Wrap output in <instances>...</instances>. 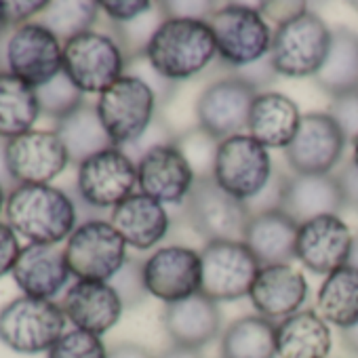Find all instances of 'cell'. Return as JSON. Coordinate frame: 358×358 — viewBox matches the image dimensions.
I'll return each mask as SVG.
<instances>
[{
    "label": "cell",
    "instance_id": "1",
    "mask_svg": "<svg viewBox=\"0 0 358 358\" xmlns=\"http://www.w3.org/2000/svg\"><path fill=\"white\" fill-rule=\"evenodd\" d=\"M7 224L36 245H59L78 226L76 201L55 186H13L5 203Z\"/></svg>",
    "mask_w": 358,
    "mask_h": 358
},
{
    "label": "cell",
    "instance_id": "2",
    "mask_svg": "<svg viewBox=\"0 0 358 358\" xmlns=\"http://www.w3.org/2000/svg\"><path fill=\"white\" fill-rule=\"evenodd\" d=\"M143 57L162 78L179 85L203 74L215 62L217 47L205 20L166 17Z\"/></svg>",
    "mask_w": 358,
    "mask_h": 358
},
{
    "label": "cell",
    "instance_id": "3",
    "mask_svg": "<svg viewBox=\"0 0 358 358\" xmlns=\"http://www.w3.org/2000/svg\"><path fill=\"white\" fill-rule=\"evenodd\" d=\"M213 32L217 59L224 68L241 70L270 57L274 30L264 20L259 7L228 3L217 5L207 17Z\"/></svg>",
    "mask_w": 358,
    "mask_h": 358
},
{
    "label": "cell",
    "instance_id": "4",
    "mask_svg": "<svg viewBox=\"0 0 358 358\" xmlns=\"http://www.w3.org/2000/svg\"><path fill=\"white\" fill-rule=\"evenodd\" d=\"M331 38L333 30L310 9L274 28L270 62L276 74L285 78H314L329 55Z\"/></svg>",
    "mask_w": 358,
    "mask_h": 358
},
{
    "label": "cell",
    "instance_id": "5",
    "mask_svg": "<svg viewBox=\"0 0 358 358\" xmlns=\"http://www.w3.org/2000/svg\"><path fill=\"white\" fill-rule=\"evenodd\" d=\"M62 303L36 297H15L0 308V341L17 354L49 352L66 333Z\"/></svg>",
    "mask_w": 358,
    "mask_h": 358
},
{
    "label": "cell",
    "instance_id": "6",
    "mask_svg": "<svg viewBox=\"0 0 358 358\" xmlns=\"http://www.w3.org/2000/svg\"><path fill=\"white\" fill-rule=\"evenodd\" d=\"M95 108L112 143L120 150L139 141L158 116L154 91L133 74H124L106 89Z\"/></svg>",
    "mask_w": 358,
    "mask_h": 358
},
{
    "label": "cell",
    "instance_id": "7",
    "mask_svg": "<svg viewBox=\"0 0 358 358\" xmlns=\"http://www.w3.org/2000/svg\"><path fill=\"white\" fill-rule=\"evenodd\" d=\"M251 211L247 203L234 199L215 184L213 177H201L184 203L186 226L205 243L243 241Z\"/></svg>",
    "mask_w": 358,
    "mask_h": 358
},
{
    "label": "cell",
    "instance_id": "8",
    "mask_svg": "<svg viewBox=\"0 0 358 358\" xmlns=\"http://www.w3.org/2000/svg\"><path fill=\"white\" fill-rule=\"evenodd\" d=\"M127 57L108 32H85L64 45V72L87 95H101L127 74Z\"/></svg>",
    "mask_w": 358,
    "mask_h": 358
},
{
    "label": "cell",
    "instance_id": "9",
    "mask_svg": "<svg viewBox=\"0 0 358 358\" xmlns=\"http://www.w3.org/2000/svg\"><path fill=\"white\" fill-rule=\"evenodd\" d=\"M274 175L270 150L249 133H241L220 141L213 166V179L234 199L253 201Z\"/></svg>",
    "mask_w": 358,
    "mask_h": 358
},
{
    "label": "cell",
    "instance_id": "10",
    "mask_svg": "<svg viewBox=\"0 0 358 358\" xmlns=\"http://www.w3.org/2000/svg\"><path fill=\"white\" fill-rule=\"evenodd\" d=\"M64 251L70 274L78 280L110 282L129 259L122 236L110 222L99 217L78 224Z\"/></svg>",
    "mask_w": 358,
    "mask_h": 358
},
{
    "label": "cell",
    "instance_id": "11",
    "mask_svg": "<svg viewBox=\"0 0 358 358\" xmlns=\"http://www.w3.org/2000/svg\"><path fill=\"white\" fill-rule=\"evenodd\" d=\"M201 293L213 301H236L249 297L262 270L259 259L243 241H213L201 249Z\"/></svg>",
    "mask_w": 358,
    "mask_h": 358
},
{
    "label": "cell",
    "instance_id": "12",
    "mask_svg": "<svg viewBox=\"0 0 358 358\" xmlns=\"http://www.w3.org/2000/svg\"><path fill=\"white\" fill-rule=\"evenodd\" d=\"M135 188L137 164L120 148L103 150L78 164L76 196L89 209H114L124 199L135 194Z\"/></svg>",
    "mask_w": 358,
    "mask_h": 358
},
{
    "label": "cell",
    "instance_id": "13",
    "mask_svg": "<svg viewBox=\"0 0 358 358\" xmlns=\"http://www.w3.org/2000/svg\"><path fill=\"white\" fill-rule=\"evenodd\" d=\"M257 95V89L234 74L215 78L196 99V127L217 141L247 133L249 112Z\"/></svg>",
    "mask_w": 358,
    "mask_h": 358
},
{
    "label": "cell",
    "instance_id": "14",
    "mask_svg": "<svg viewBox=\"0 0 358 358\" xmlns=\"http://www.w3.org/2000/svg\"><path fill=\"white\" fill-rule=\"evenodd\" d=\"M348 139L329 112H308L285 150L293 175H333L339 166Z\"/></svg>",
    "mask_w": 358,
    "mask_h": 358
},
{
    "label": "cell",
    "instance_id": "15",
    "mask_svg": "<svg viewBox=\"0 0 358 358\" xmlns=\"http://www.w3.org/2000/svg\"><path fill=\"white\" fill-rule=\"evenodd\" d=\"M68 164L66 145L55 131L32 129L5 141V166L17 186H49Z\"/></svg>",
    "mask_w": 358,
    "mask_h": 358
},
{
    "label": "cell",
    "instance_id": "16",
    "mask_svg": "<svg viewBox=\"0 0 358 358\" xmlns=\"http://www.w3.org/2000/svg\"><path fill=\"white\" fill-rule=\"evenodd\" d=\"M5 70L38 89L64 72V45L45 26L24 24L7 36Z\"/></svg>",
    "mask_w": 358,
    "mask_h": 358
},
{
    "label": "cell",
    "instance_id": "17",
    "mask_svg": "<svg viewBox=\"0 0 358 358\" xmlns=\"http://www.w3.org/2000/svg\"><path fill=\"white\" fill-rule=\"evenodd\" d=\"M143 280L152 297L175 303L201 293V251L188 245H166L143 259Z\"/></svg>",
    "mask_w": 358,
    "mask_h": 358
},
{
    "label": "cell",
    "instance_id": "18",
    "mask_svg": "<svg viewBox=\"0 0 358 358\" xmlns=\"http://www.w3.org/2000/svg\"><path fill=\"white\" fill-rule=\"evenodd\" d=\"M196 184V175L186 156L175 145L162 143L137 160V188L160 205H184Z\"/></svg>",
    "mask_w": 358,
    "mask_h": 358
},
{
    "label": "cell",
    "instance_id": "19",
    "mask_svg": "<svg viewBox=\"0 0 358 358\" xmlns=\"http://www.w3.org/2000/svg\"><path fill=\"white\" fill-rule=\"evenodd\" d=\"M354 234L339 215H320L299 224L295 259L318 276H329L348 266Z\"/></svg>",
    "mask_w": 358,
    "mask_h": 358
},
{
    "label": "cell",
    "instance_id": "20",
    "mask_svg": "<svg viewBox=\"0 0 358 358\" xmlns=\"http://www.w3.org/2000/svg\"><path fill=\"white\" fill-rule=\"evenodd\" d=\"M308 280L293 264L262 266L249 299L255 312L272 322H280L303 310L308 301Z\"/></svg>",
    "mask_w": 358,
    "mask_h": 358
},
{
    "label": "cell",
    "instance_id": "21",
    "mask_svg": "<svg viewBox=\"0 0 358 358\" xmlns=\"http://www.w3.org/2000/svg\"><path fill=\"white\" fill-rule=\"evenodd\" d=\"M62 308L74 329L93 333L97 337L116 327L124 312L118 293L110 282L103 280H76L68 287Z\"/></svg>",
    "mask_w": 358,
    "mask_h": 358
},
{
    "label": "cell",
    "instance_id": "22",
    "mask_svg": "<svg viewBox=\"0 0 358 358\" xmlns=\"http://www.w3.org/2000/svg\"><path fill=\"white\" fill-rule=\"evenodd\" d=\"M70 268L66 251L59 245H36L28 243L13 268V280L24 295L36 299H51L68 287Z\"/></svg>",
    "mask_w": 358,
    "mask_h": 358
},
{
    "label": "cell",
    "instance_id": "23",
    "mask_svg": "<svg viewBox=\"0 0 358 358\" xmlns=\"http://www.w3.org/2000/svg\"><path fill=\"white\" fill-rule=\"evenodd\" d=\"M222 310L217 301L203 293L188 299L166 303L162 312V327L171 343L203 350L222 333Z\"/></svg>",
    "mask_w": 358,
    "mask_h": 358
},
{
    "label": "cell",
    "instance_id": "24",
    "mask_svg": "<svg viewBox=\"0 0 358 358\" xmlns=\"http://www.w3.org/2000/svg\"><path fill=\"white\" fill-rule=\"evenodd\" d=\"M110 224L122 236L127 247L150 251L160 245L171 232V215L158 201L135 192L116 205L110 213Z\"/></svg>",
    "mask_w": 358,
    "mask_h": 358
},
{
    "label": "cell",
    "instance_id": "25",
    "mask_svg": "<svg viewBox=\"0 0 358 358\" xmlns=\"http://www.w3.org/2000/svg\"><path fill=\"white\" fill-rule=\"evenodd\" d=\"M280 209L297 224L320 215H339L343 199L335 175H287Z\"/></svg>",
    "mask_w": 358,
    "mask_h": 358
},
{
    "label": "cell",
    "instance_id": "26",
    "mask_svg": "<svg viewBox=\"0 0 358 358\" xmlns=\"http://www.w3.org/2000/svg\"><path fill=\"white\" fill-rule=\"evenodd\" d=\"M301 116L289 95L264 91L251 106L247 133L268 150H287L299 129Z\"/></svg>",
    "mask_w": 358,
    "mask_h": 358
},
{
    "label": "cell",
    "instance_id": "27",
    "mask_svg": "<svg viewBox=\"0 0 358 358\" xmlns=\"http://www.w3.org/2000/svg\"><path fill=\"white\" fill-rule=\"evenodd\" d=\"M299 224L282 209L253 213L245 228L243 243L253 251L262 266L291 264L295 259Z\"/></svg>",
    "mask_w": 358,
    "mask_h": 358
},
{
    "label": "cell",
    "instance_id": "28",
    "mask_svg": "<svg viewBox=\"0 0 358 358\" xmlns=\"http://www.w3.org/2000/svg\"><path fill=\"white\" fill-rule=\"evenodd\" d=\"M333 335L329 322L312 308L276 322L278 358H329Z\"/></svg>",
    "mask_w": 358,
    "mask_h": 358
},
{
    "label": "cell",
    "instance_id": "29",
    "mask_svg": "<svg viewBox=\"0 0 358 358\" xmlns=\"http://www.w3.org/2000/svg\"><path fill=\"white\" fill-rule=\"evenodd\" d=\"M331 99L358 93V34L345 26L333 30L329 55L312 78Z\"/></svg>",
    "mask_w": 358,
    "mask_h": 358
},
{
    "label": "cell",
    "instance_id": "30",
    "mask_svg": "<svg viewBox=\"0 0 358 358\" xmlns=\"http://www.w3.org/2000/svg\"><path fill=\"white\" fill-rule=\"evenodd\" d=\"M53 131L64 141L68 158L76 166L103 150L116 148L97 114V108L89 101H85L66 118L57 120Z\"/></svg>",
    "mask_w": 358,
    "mask_h": 358
},
{
    "label": "cell",
    "instance_id": "31",
    "mask_svg": "<svg viewBox=\"0 0 358 358\" xmlns=\"http://www.w3.org/2000/svg\"><path fill=\"white\" fill-rule=\"evenodd\" d=\"M220 358H278L276 322L259 314L236 318L222 333Z\"/></svg>",
    "mask_w": 358,
    "mask_h": 358
},
{
    "label": "cell",
    "instance_id": "32",
    "mask_svg": "<svg viewBox=\"0 0 358 358\" xmlns=\"http://www.w3.org/2000/svg\"><path fill=\"white\" fill-rule=\"evenodd\" d=\"M316 312L339 331L358 324V268L343 266L324 276L316 293Z\"/></svg>",
    "mask_w": 358,
    "mask_h": 358
},
{
    "label": "cell",
    "instance_id": "33",
    "mask_svg": "<svg viewBox=\"0 0 358 358\" xmlns=\"http://www.w3.org/2000/svg\"><path fill=\"white\" fill-rule=\"evenodd\" d=\"M38 116L34 87L9 72L0 74V139L9 141L32 131Z\"/></svg>",
    "mask_w": 358,
    "mask_h": 358
},
{
    "label": "cell",
    "instance_id": "34",
    "mask_svg": "<svg viewBox=\"0 0 358 358\" xmlns=\"http://www.w3.org/2000/svg\"><path fill=\"white\" fill-rule=\"evenodd\" d=\"M99 13V3H93V0H59V3H49V7L34 22L45 26L62 45H66L68 41L91 32Z\"/></svg>",
    "mask_w": 358,
    "mask_h": 358
},
{
    "label": "cell",
    "instance_id": "35",
    "mask_svg": "<svg viewBox=\"0 0 358 358\" xmlns=\"http://www.w3.org/2000/svg\"><path fill=\"white\" fill-rule=\"evenodd\" d=\"M41 114L47 118H53L55 122L72 114L85 103V93L66 76V72H59L53 80L47 85L34 89Z\"/></svg>",
    "mask_w": 358,
    "mask_h": 358
},
{
    "label": "cell",
    "instance_id": "36",
    "mask_svg": "<svg viewBox=\"0 0 358 358\" xmlns=\"http://www.w3.org/2000/svg\"><path fill=\"white\" fill-rule=\"evenodd\" d=\"M175 145L186 156L196 179L213 177L215 154H217V145H220L217 139H213L201 127H192V129H186L184 133H177Z\"/></svg>",
    "mask_w": 358,
    "mask_h": 358
},
{
    "label": "cell",
    "instance_id": "37",
    "mask_svg": "<svg viewBox=\"0 0 358 358\" xmlns=\"http://www.w3.org/2000/svg\"><path fill=\"white\" fill-rule=\"evenodd\" d=\"M47 358H108V348L101 337L72 329L47 352Z\"/></svg>",
    "mask_w": 358,
    "mask_h": 358
},
{
    "label": "cell",
    "instance_id": "38",
    "mask_svg": "<svg viewBox=\"0 0 358 358\" xmlns=\"http://www.w3.org/2000/svg\"><path fill=\"white\" fill-rule=\"evenodd\" d=\"M110 285L114 287V291L118 293L124 310L127 308H135L139 303H143L148 289H145V280H143V262L129 257L124 262V266L120 268V272L110 280Z\"/></svg>",
    "mask_w": 358,
    "mask_h": 358
},
{
    "label": "cell",
    "instance_id": "39",
    "mask_svg": "<svg viewBox=\"0 0 358 358\" xmlns=\"http://www.w3.org/2000/svg\"><path fill=\"white\" fill-rule=\"evenodd\" d=\"M49 7L47 0H5L0 3V30H15L34 22Z\"/></svg>",
    "mask_w": 358,
    "mask_h": 358
},
{
    "label": "cell",
    "instance_id": "40",
    "mask_svg": "<svg viewBox=\"0 0 358 358\" xmlns=\"http://www.w3.org/2000/svg\"><path fill=\"white\" fill-rule=\"evenodd\" d=\"M127 74H133V76L141 78V80L154 91V95H156V99H158V108L164 106V103H169L171 97H173V93H175V89H177V85L171 83V80H166V78H162V76L148 64L145 57H137V59L129 62Z\"/></svg>",
    "mask_w": 358,
    "mask_h": 358
},
{
    "label": "cell",
    "instance_id": "41",
    "mask_svg": "<svg viewBox=\"0 0 358 358\" xmlns=\"http://www.w3.org/2000/svg\"><path fill=\"white\" fill-rule=\"evenodd\" d=\"M327 112L339 124V129L343 131L348 143H352L358 137V93L331 99V106H329Z\"/></svg>",
    "mask_w": 358,
    "mask_h": 358
},
{
    "label": "cell",
    "instance_id": "42",
    "mask_svg": "<svg viewBox=\"0 0 358 358\" xmlns=\"http://www.w3.org/2000/svg\"><path fill=\"white\" fill-rule=\"evenodd\" d=\"M154 7V3L150 0H106V3H99V9L101 13L116 26L120 24H129L137 17H141L143 13H148L150 9Z\"/></svg>",
    "mask_w": 358,
    "mask_h": 358
},
{
    "label": "cell",
    "instance_id": "43",
    "mask_svg": "<svg viewBox=\"0 0 358 358\" xmlns=\"http://www.w3.org/2000/svg\"><path fill=\"white\" fill-rule=\"evenodd\" d=\"M339 190H341V199H343V211H356L358 213V169L356 164L350 160L341 162L337 173H333Z\"/></svg>",
    "mask_w": 358,
    "mask_h": 358
},
{
    "label": "cell",
    "instance_id": "44",
    "mask_svg": "<svg viewBox=\"0 0 358 358\" xmlns=\"http://www.w3.org/2000/svg\"><path fill=\"white\" fill-rule=\"evenodd\" d=\"M20 253H22V245L15 230L9 224L0 222V278L13 274Z\"/></svg>",
    "mask_w": 358,
    "mask_h": 358
},
{
    "label": "cell",
    "instance_id": "45",
    "mask_svg": "<svg viewBox=\"0 0 358 358\" xmlns=\"http://www.w3.org/2000/svg\"><path fill=\"white\" fill-rule=\"evenodd\" d=\"M230 74H234V76H238L241 80L249 83V85H251L253 89H257L259 93H264V89H266L268 85H272V83L278 78V74H276V70H274L270 57H266V59H262V62H257V64H253V66L234 70V72H230Z\"/></svg>",
    "mask_w": 358,
    "mask_h": 358
},
{
    "label": "cell",
    "instance_id": "46",
    "mask_svg": "<svg viewBox=\"0 0 358 358\" xmlns=\"http://www.w3.org/2000/svg\"><path fill=\"white\" fill-rule=\"evenodd\" d=\"M217 5L213 3H184V0H171V3H162V9L166 17H182V20H205L213 13Z\"/></svg>",
    "mask_w": 358,
    "mask_h": 358
},
{
    "label": "cell",
    "instance_id": "47",
    "mask_svg": "<svg viewBox=\"0 0 358 358\" xmlns=\"http://www.w3.org/2000/svg\"><path fill=\"white\" fill-rule=\"evenodd\" d=\"M257 7H259L264 20L270 26H274V28L291 22L293 17H297L299 13H303L306 9H310L306 3H262Z\"/></svg>",
    "mask_w": 358,
    "mask_h": 358
},
{
    "label": "cell",
    "instance_id": "48",
    "mask_svg": "<svg viewBox=\"0 0 358 358\" xmlns=\"http://www.w3.org/2000/svg\"><path fill=\"white\" fill-rule=\"evenodd\" d=\"M108 358H156V356L139 343L122 341L108 350Z\"/></svg>",
    "mask_w": 358,
    "mask_h": 358
},
{
    "label": "cell",
    "instance_id": "49",
    "mask_svg": "<svg viewBox=\"0 0 358 358\" xmlns=\"http://www.w3.org/2000/svg\"><path fill=\"white\" fill-rule=\"evenodd\" d=\"M156 358H205L201 350L196 348H186V345H177L171 343L162 354H158Z\"/></svg>",
    "mask_w": 358,
    "mask_h": 358
},
{
    "label": "cell",
    "instance_id": "50",
    "mask_svg": "<svg viewBox=\"0 0 358 358\" xmlns=\"http://www.w3.org/2000/svg\"><path fill=\"white\" fill-rule=\"evenodd\" d=\"M339 337H341V343L343 348L358 358V324L356 327H350V329H343L339 331Z\"/></svg>",
    "mask_w": 358,
    "mask_h": 358
},
{
    "label": "cell",
    "instance_id": "51",
    "mask_svg": "<svg viewBox=\"0 0 358 358\" xmlns=\"http://www.w3.org/2000/svg\"><path fill=\"white\" fill-rule=\"evenodd\" d=\"M348 264L358 268V236L354 238V247H352V255H350V262Z\"/></svg>",
    "mask_w": 358,
    "mask_h": 358
},
{
    "label": "cell",
    "instance_id": "52",
    "mask_svg": "<svg viewBox=\"0 0 358 358\" xmlns=\"http://www.w3.org/2000/svg\"><path fill=\"white\" fill-rule=\"evenodd\" d=\"M7 192L9 190H5V186L0 184V213H5V203H7Z\"/></svg>",
    "mask_w": 358,
    "mask_h": 358
},
{
    "label": "cell",
    "instance_id": "53",
    "mask_svg": "<svg viewBox=\"0 0 358 358\" xmlns=\"http://www.w3.org/2000/svg\"><path fill=\"white\" fill-rule=\"evenodd\" d=\"M352 162H354L356 169H358V137L352 141Z\"/></svg>",
    "mask_w": 358,
    "mask_h": 358
},
{
    "label": "cell",
    "instance_id": "54",
    "mask_svg": "<svg viewBox=\"0 0 358 358\" xmlns=\"http://www.w3.org/2000/svg\"><path fill=\"white\" fill-rule=\"evenodd\" d=\"M350 7L358 13V0H352V3H350Z\"/></svg>",
    "mask_w": 358,
    "mask_h": 358
},
{
    "label": "cell",
    "instance_id": "55",
    "mask_svg": "<svg viewBox=\"0 0 358 358\" xmlns=\"http://www.w3.org/2000/svg\"><path fill=\"white\" fill-rule=\"evenodd\" d=\"M0 74H3V72H0Z\"/></svg>",
    "mask_w": 358,
    "mask_h": 358
}]
</instances>
